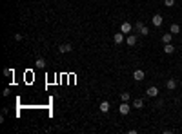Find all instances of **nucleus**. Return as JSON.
Returning a JSON list of instances; mask_svg holds the SVG:
<instances>
[{
	"label": "nucleus",
	"instance_id": "15",
	"mask_svg": "<svg viewBox=\"0 0 182 134\" xmlns=\"http://www.w3.org/2000/svg\"><path fill=\"white\" fill-rule=\"evenodd\" d=\"M35 65L38 67V69H46V60H44V58H37Z\"/></svg>",
	"mask_w": 182,
	"mask_h": 134
},
{
	"label": "nucleus",
	"instance_id": "16",
	"mask_svg": "<svg viewBox=\"0 0 182 134\" xmlns=\"http://www.w3.org/2000/svg\"><path fill=\"white\" fill-rule=\"evenodd\" d=\"M171 38H173L171 33H166V35L162 36V42H164V44H171Z\"/></svg>",
	"mask_w": 182,
	"mask_h": 134
},
{
	"label": "nucleus",
	"instance_id": "18",
	"mask_svg": "<svg viewBox=\"0 0 182 134\" xmlns=\"http://www.w3.org/2000/svg\"><path fill=\"white\" fill-rule=\"evenodd\" d=\"M164 5H166V8H173V5H175V0H164Z\"/></svg>",
	"mask_w": 182,
	"mask_h": 134
},
{
	"label": "nucleus",
	"instance_id": "11",
	"mask_svg": "<svg viewBox=\"0 0 182 134\" xmlns=\"http://www.w3.org/2000/svg\"><path fill=\"white\" fill-rule=\"evenodd\" d=\"M126 42H127V45H129V47H133V45L137 44V36H135V35H127Z\"/></svg>",
	"mask_w": 182,
	"mask_h": 134
},
{
	"label": "nucleus",
	"instance_id": "5",
	"mask_svg": "<svg viewBox=\"0 0 182 134\" xmlns=\"http://www.w3.org/2000/svg\"><path fill=\"white\" fill-rule=\"evenodd\" d=\"M151 24L155 25V27H160V25H162V16H160L158 13H157V15H153V18H151Z\"/></svg>",
	"mask_w": 182,
	"mask_h": 134
},
{
	"label": "nucleus",
	"instance_id": "2",
	"mask_svg": "<svg viewBox=\"0 0 182 134\" xmlns=\"http://www.w3.org/2000/svg\"><path fill=\"white\" fill-rule=\"evenodd\" d=\"M129 111H131V105L129 103H127V102H122V103H120V107H118V112H120V114H129Z\"/></svg>",
	"mask_w": 182,
	"mask_h": 134
},
{
	"label": "nucleus",
	"instance_id": "12",
	"mask_svg": "<svg viewBox=\"0 0 182 134\" xmlns=\"http://www.w3.org/2000/svg\"><path fill=\"white\" fill-rule=\"evenodd\" d=\"M109 107H111V105H109V102H106V100H104V102L98 105V109L102 111V112H107V111H109Z\"/></svg>",
	"mask_w": 182,
	"mask_h": 134
},
{
	"label": "nucleus",
	"instance_id": "19",
	"mask_svg": "<svg viewBox=\"0 0 182 134\" xmlns=\"http://www.w3.org/2000/svg\"><path fill=\"white\" fill-rule=\"evenodd\" d=\"M4 76H13V69L6 67V69H4Z\"/></svg>",
	"mask_w": 182,
	"mask_h": 134
},
{
	"label": "nucleus",
	"instance_id": "4",
	"mask_svg": "<svg viewBox=\"0 0 182 134\" xmlns=\"http://www.w3.org/2000/svg\"><path fill=\"white\" fill-rule=\"evenodd\" d=\"M146 94L149 96V98H155V96H158V87H155V85H151V87H147V91H146Z\"/></svg>",
	"mask_w": 182,
	"mask_h": 134
},
{
	"label": "nucleus",
	"instance_id": "1",
	"mask_svg": "<svg viewBox=\"0 0 182 134\" xmlns=\"http://www.w3.org/2000/svg\"><path fill=\"white\" fill-rule=\"evenodd\" d=\"M135 29H137V31H138L142 36H147V35H149V29H147L142 22H137V24H135Z\"/></svg>",
	"mask_w": 182,
	"mask_h": 134
},
{
	"label": "nucleus",
	"instance_id": "13",
	"mask_svg": "<svg viewBox=\"0 0 182 134\" xmlns=\"http://www.w3.org/2000/svg\"><path fill=\"white\" fill-rule=\"evenodd\" d=\"M170 33H171V35H179V33H180V25L179 24H171Z\"/></svg>",
	"mask_w": 182,
	"mask_h": 134
},
{
	"label": "nucleus",
	"instance_id": "3",
	"mask_svg": "<svg viewBox=\"0 0 182 134\" xmlns=\"http://www.w3.org/2000/svg\"><path fill=\"white\" fill-rule=\"evenodd\" d=\"M120 31H122L124 35H129V33L133 31V25L129 22H122V24H120Z\"/></svg>",
	"mask_w": 182,
	"mask_h": 134
},
{
	"label": "nucleus",
	"instance_id": "7",
	"mask_svg": "<svg viewBox=\"0 0 182 134\" xmlns=\"http://www.w3.org/2000/svg\"><path fill=\"white\" fill-rule=\"evenodd\" d=\"M133 78L137 80V82H142V80L146 78V75H144V71H142V69H137V71L133 72Z\"/></svg>",
	"mask_w": 182,
	"mask_h": 134
},
{
	"label": "nucleus",
	"instance_id": "6",
	"mask_svg": "<svg viewBox=\"0 0 182 134\" xmlns=\"http://www.w3.org/2000/svg\"><path fill=\"white\" fill-rule=\"evenodd\" d=\"M124 40H126V38H124V33H122V31H120V33H115V35H113V42H115L117 45H118V44H122Z\"/></svg>",
	"mask_w": 182,
	"mask_h": 134
},
{
	"label": "nucleus",
	"instance_id": "17",
	"mask_svg": "<svg viewBox=\"0 0 182 134\" xmlns=\"http://www.w3.org/2000/svg\"><path fill=\"white\" fill-rule=\"evenodd\" d=\"M129 98H131L129 92H122V94H120V100H122V102H129Z\"/></svg>",
	"mask_w": 182,
	"mask_h": 134
},
{
	"label": "nucleus",
	"instance_id": "10",
	"mask_svg": "<svg viewBox=\"0 0 182 134\" xmlns=\"http://www.w3.org/2000/svg\"><path fill=\"white\" fill-rule=\"evenodd\" d=\"M133 107H135V109H140V111H142V109H144V100H142V98H137V100L133 102Z\"/></svg>",
	"mask_w": 182,
	"mask_h": 134
},
{
	"label": "nucleus",
	"instance_id": "9",
	"mask_svg": "<svg viewBox=\"0 0 182 134\" xmlns=\"http://www.w3.org/2000/svg\"><path fill=\"white\" fill-rule=\"evenodd\" d=\"M166 87H167L170 91H175V89H177V80H175V78L167 80V82H166Z\"/></svg>",
	"mask_w": 182,
	"mask_h": 134
},
{
	"label": "nucleus",
	"instance_id": "8",
	"mask_svg": "<svg viewBox=\"0 0 182 134\" xmlns=\"http://www.w3.org/2000/svg\"><path fill=\"white\" fill-rule=\"evenodd\" d=\"M73 51V47H71V44H62V45H58V53H71Z\"/></svg>",
	"mask_w": 182,
	"mask_h": 134
},
{
	"label": "nucleus",
	"instance_id": "14",
	"mask_svg": "<svg viewBox=\"0 0 182 134\" xmlns=\"http://www.w3.org/2000/svg\"><path fill=\"white\" fill-rule=\"evenodd\" d=\"M164 53H166V55H173V53H175V47H173L171 44H166V45H164Z\"/></svg>",
	"mask_w": 182,
	"mask_h": 134
}]
</instances>
